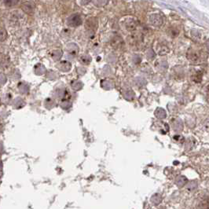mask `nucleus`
<instances>
[{
	"mask_svg": "<svg viewBox=\"0 0 209 209\" xmlns=\"http://www.w3.org/2000/svg\"><path fill=\"white\" fill-rule=\"evenodd\" d=\"M91 0H77V2L78 4H79L80 6H84V5H87V3L90 2Z\"/></svg>",
	"mask_w": 209,
	"mask_h": 209,
	"instance_id": "nucleus-9",
	"label": "nucleus"
},
{
	"mask_svg": "<svg viewBox=\"0 0 209 209\" xmlns=\"http://www.w3.org/2000/svg\"><path fill=\"white\" fill-rule=\"evenodd\" d=\"M7 32L6 29L3 28H0V42H3L7 40Z\"/></svg>",
	"mask_w": 209,
	"mask_h": 209,
	"instance_id": "nucleus-7",
	"label": "nucleus"
},
{
	"mask_svg": "<svg viewBox=\"0 0 209 209\" xmlns=\"http://www.w3.org/2000/svg\"><path fill=\"white\" fill-rule=\"evenodd\" d=\"M136 22L134 20H131L126 23V28H127V29L129 30V31H133V30H134V29H136Z\"/></svg>",
	"mask_w": 209,
	"mask_h": 209,
	"instance_id": "nucleus-5",
	"label": "nucleus"
},
{
	"mask_svg": "<svg viewBox=\"0 0 209 209\" xmlns=\"http://www.w3.org/2000/svg\"><path fill=\"white\" fill-rule=\"evenodd\" d=\"M18 2L19 0H4V4L8 7H12L18 4Z\"/></svg>",
	"mask_w": 209,
	"mask_h": 209,
	"instance_id": "nucleus-8",
	"label": "nucleus"
},
{
	"mask_svg": "<svg viewBox=\"0 0 209 209\" xmlns=\"http://www.w3.org/2000/svg\"><path fill=\"white\" fill-rule=\"evenodd\" d=\"M150 22L153 26H161L163 24V18L160 14H153L150 16Z\"/></svg>",
	"mask_w": 209,
	"mask_h": 209,
	"instance_id": "nucleus-2",
	"label": "nucleus"
},
{
	"mask_svg": "<svg viewBox=\"0 0 209 209\" xmlns=\"http://www.w3.org/2000/svg\"><path fill=\"white\" fill-rule=\"evenodd\" d=\"M67 23L70 27L79 26L82 24V18L79 14H73L68 18Z\"/></svg>",
	"mask_w": 209,
	"mask_h": 209,
	"instance_id": "nucleus-1",
	"label": "nucleus"
},
{
	"mask_svg": "<svg viewBox=\"0 0 209 209\" xmlns=\"http://www.w3.org/2000/svg\"><path fill=\"white\" fill-rule=\"evenodd\" d=\"M93 3L98 7H103L108 4L109 0H92Z\"/></svg>",
	"mask_w": 209,
	"mask_h": 209,
	"instance_id": "nucleus-6",
	"label": "nucleus"
},
{
	"mask_svg": "<svg viewBox=\"0 0 209 209\" xmlns=\"http://www.w3.org/2000/svg\"><path fill=\"white\" fill-rule=\"evenodd\" d=\"M87 26L90 29L95 30L98 28V20L95 18H89L87 21Z\"/></svg>",
	"mask_w": 209,
	"mask_h": 209,
	"instance_id": "nucleus-3",
	"label": "nucleus"
},
{
	"mask_svg": "<svg viewBox=\"0 0 209 209\" xmlns=\"http://www.w3.org/2000/svg\"><path fill=\"white\" fill-rule=\"evenodd\" d=\"M22 9L24 12H26L28 13H31L34 10V6L30 2H26L22 5Z\"/></svg>",
	"mask_w": 209,
	"mask_h": 209,
	"instance_id": "nucleus-4",
	"label": "nucleus"
}]
</instances>
